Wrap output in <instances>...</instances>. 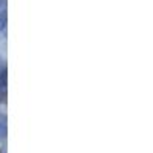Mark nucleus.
Here are the masks:
<instances>
[{"label":"nucleus","instance_id":"f03ea898","mask_svg":"<svg viewBox=\"0 0 153 153\" xmlns=\"http://www.w3.org/2000/svg\"><path fill=\"white\" fill-rule=\"evenodd\" d=\"M5 25H6V12L0 11V31H3Z\"/></svg>","mask_w":153,"mask_h":153},{"label":"nucleus","instance_id":"7ed1b4c3","mask_svg":"<svg viewBox=\"0 0 153 153\" xmlns=\"http://www.w3.org/2000/svg\"><path fill=\"white\" fill-rule=\"evenodd\" d=\"M5 5V0H0V6H3Z\"/></svg>","mask_w":153,"mask_h":153},{"label":"nucleus","instance_id":"f257e3e1","mask_svg":"<svg viewBox=\"0 0 153 153\" xmlns=\"http://www.w3.org/2000/svg\"><path fill=\"white\" fill-rule=\"evenodd\" d=\"M5 86H6V71H0V95L5 94Z\"/></svg>","mask_w":153,"mask_h":153}]
</instances>
